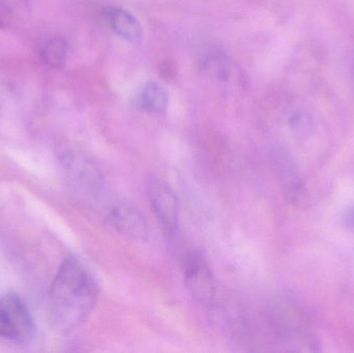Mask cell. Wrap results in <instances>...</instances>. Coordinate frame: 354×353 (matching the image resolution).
<instances>
[{"label": "cell", "mask_w": 354, "mask_h": 353, "mask_svg": "<svg viewBox=\"0 0 354 353\" xmlns=\"http://www.w3.org/2000/svg\"><path fill=\"white\" fill-rule=\"evenodd\" d=\"M106 19L116 35L131 44L142 41L143 29L140 21L126 8H111L106 12Z\"/></svg>", "instance_id": "52a82bcc"}, {"label": "cell", "mask_w": 354, "mask_h": 353, "mask_svg": "<svg viewBox=\"0 0 354 353\" xmlns=\"http://www.w3.org/2000/svg\"><path fill=\"white\" fill-rule=\"evenodd\" d=\"M272 312L274 314V323L276 325V330L284 339L293 342L303 336L305 327L297 309L292 305L289 303H279Z\"/></svg>", "instance_id": "9c48e42d"}, {"label": "cell", "mask_w": 354, "mask_h": 353, "mask_svg": "<svg viewBox=\"0 0 354 353\" xmlns=\"http://www.w3.org/2000/svg\"><path fill=\"white\" fill-rule=\"evenodd\" d=\"M99 296L97 282L76 258L60 265L51 289L50 312L54 323L64 330L74 329L88 318Z\"/></svg>", "instance_id": "6da1fadb"}, {"label": "cell", "mask_w": 354, "mask_h": 353, "mask_svg": "<svg viewBox=\"0 0 354 353\" xmlns=\"http://www.w3.org/2000/svg\"><path fill=\"white\" fill-rule=\"evenodd\" d=\"M35 323L25 303L16 294L0 296V338L25 343L35 335Z\"/></svg>", "instance_id": "7a4b0ae2"}, {"label": "cell", "mask_w": 354, "mask_h": 353, "mask_svg": "<svg viewBox=\"0 0 354 353\" xmlns=\"http://www.w3.org/2000/svg\"><path fill=\"white\" fill-rule=\"evenodd\" d=\"M68 45L66 39L53 37L47 39L41 48V57L48 66L60 68L66 64L68 58Z\"/></svg>", "instance_id": "30bf717a"}, {"label": "cell", "mask_w": 354, "mask_h": 353, "mask_svg": "<svg viewBox=\"0 0 354 353\" xmlns=\"http://www.w3.org/2000/svg\"><path fill=\"white\" fill-rule=\"evenodd\" d=\"M108 220L115 231L124 238L134 240H147L149 227L147 218L137 207L127 203L113 205L108 213Z\"/></svg>", "instance_id": "8992f818"}, {"label": "cell", "mask_w": 354, "mask_h": 353, "mask_svg": "<svg viewBox=\"0 0 354 353\" xmlns=\"http://www.w3.org/2000/svg\"><path fill=\"white\" fill-rule=\"evenodd\" d=\"M147 193L164 231L167 236H176L178 227V200L171 187L161 178L153 176L147 182Z\"/></svg>", "instance_id": "5b68a950"}, {"label": "cell", "mask_w": 354, "mask_h": 353, "mask_svg": "<svg viewBox=\"0 0 354 353\" xmlns=\"http://www.w3.org/2000/svg\"><path fill=\"white\" fill-rule=\"evenodd\" d=\"M351 78H353V81L354 83V59H353V64H351Z\"/></svg>", "instance_id": "5bb4252c"}, {"label": "cell", "mask_w": 354, "mask_h": 353, "mask_svg": "<svg viewBox=\"0 0 354 353\" xmlns=\"http://www.w3.org/2000/svg\"><path fill=\"white\" fill-rule=\"evenodd\" d=\"M64 163L71 184L83 198L97 201L105 195V178L91 159L79 153H71Z\"/></svg>", "instance_id": "3957f363"}, {"label": "cell", "mask_w": 354, "mask_h": 353, "mask_svg": "<svg viewBox=\"0 0 354 353\" xmlns=\"http://www.w3.org/2000/svg\"><path fill=\"white\" fill-rule=\"evenodd\" d=\"M136 103L147 113L162 116L166 114L169 107V95L160 83L149 81L137 93Z\"/></svg>", "instance_id": "ba28073f"}, {"label": "cell", "mask_w": 354, "mask_h": 353, "mask_svg": "<svg viewBox=\"0 0 354 353\" xmlns=\"http://www.w3.org/2000/svg\"><path fill=\"white\" fill-rule=\"evenodd\" d=\"M204 68L210 76L222 82H227L232 76V66L230 61L223 55L210 56L205 60Z\"/></svg>", "instance_id": "8fae6325"}, {"label": "cell", "mask_w": 354, "mask_h": 353, "mask_svg": "<svg viewBox=\"0 0 354 353\" xmlns=\"http://www.w3.org/2000/svg\"><path fill=\"white\" fill-rule=\"evenodd\" d=\"M183 279L189 296L197 304L209 307L216 296V285L209 265L200 251L187 253L183 260Z\"/></svg>", "instance_id": "277c9868"}, {"label": "cell", "mask_w": 354, "mask_h": 353, "mask_svg": "<svg viewBox=\"0 0 354 353\" xmlns=\"http://www.w3.org/2000/svg\"><path fill=\"white\" fill-rule=\"evenodd\" d=\"M3 28V23H2V21L0 20V29Z\"/></svg>", "instance_id": "9a60e30c"}, {"label": "cell", "mask_w": 354, "mask_h": 353, "mask_svg": "<svg viewBox=\"0 0 354 353\" xmlns=\"http://www.w3.org/2000/svg\"><path fill=\"white\" fill-rule=\"evenodd\" d=\"M343 223L349 229L354 230V207H351L344 213Z\"/></svg>", "instance_id": "4fadbf2b"}, {"label": "cell", "mask_w": 354, "mask_h": 353, "mask_svg": "<svg viewBox=\"0 0 354 353\" xmlns=\"http://www.w3.org/2000/svg\"><path fill=\"white\" fill-rule=\"evenodd\" d=\"M6 4L17 14L25 16V12H29L28 0H6Z\"/></svg>", "instance_id": "7c38bea8"}]
</instances>
